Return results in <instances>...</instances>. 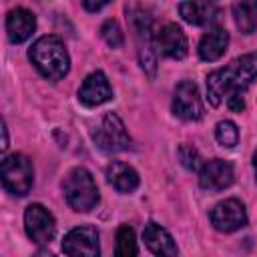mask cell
I'll return each mask as SVG.
<instances>
[{
    "instance_id": "ac0fdd59",
    "label": "cell",
    "mask_w": 257,
    "mask_h": 257,
    "mask_svg": "<svg viewBox=\"0 0 257 257\" xmlns=\"http://www.w3.org/2000/svg\"><path fill=\"white\" fill-rule=\"evenodd\" d=\"M233 18L243 34L257 30V0H237L233 6Z\"/></svg>"
},
{
    "instance_id": "cb8c5ba5",
    "label": "cell",
    "mask_w": 257,
    "mask_h": 257,
    "mask_svg": "<svg viewBox=\"0 0 257 257\" xmlns=\"http://www.w3.org/2000/svg\"><path fill=\"white\" fill-rule=\"evenodd\" d=\"M8 149V131H6V124L2 122V151Z\"/></svg>"
},
{
    "instance_id": "484cf974",
    "label": "cell",
    "mask_w": 257,
    "mask_h": 257,
    "mask_svg": "<svg viewBox=\"0 0 257 257\" xmlns=\"http://www.w3.org/2000/svg\"><path fill=\"white\" fill-rule=\"evenodd\" d=\"M205 2H215V0H205Z\"/></svg>"
},
{
    "instance_id": "e0dca14e",
    "label": "cell",
    "mask_w": 257,
    "mask_h": 257,
    "mask_svg": "<svg viewBox=\"0 0 257 257\" xmlns=\"http://www.w3.org/2000/svg\"><path fill=\"white\" fill-rule=\"evenodd\" d=\"M179 12L183 16L185 22L195 24V26H203L211 20H215V16L219 14V10L213 6V2H205V0H189L183 2L179 6Z\"/></svg>"
},
{
    "instance_id": "8992f818",
    "label": "cell",
    "mask_w": 257,
    "mask_h": 257,
    "mask_svg": "<svg viewBox=\"0 0 257 257\" xmlns=\"http://www.w3.org/2000/svg\"><path fill=\"white\" fill-rule=\"evenodd\" d=\"M24 229L36 245H44L52 241L56 233V221L46 207H42L40 203H32L24 211Z\"/></svg>"
},
{
    "instance_id": "5b68a950",
    "label": "cell",
    "mask_w": 257,
    "mask_h": 257,
    "mask_svg": "<svg viewBox=\"0 0 257 257\" xmlns=\"http://www.w3.org/2000/svg\"><path fill=\"white\" fill-rule=\"evenodd\" d=\"M92 139L96 147L104 153H120L131 149V137L124 128V122L114 112H106L102 116L100 124L92 133Z\"/></svg>"
},
{
    "instance_id": "7402d4cb",
    "label": "cell",
    "mask_w": 257,
    "mask_h": 257,
    "mask_svg": "<svg viewBox=\"0 0 257 257\" xmlns=\"http://www.w3.org/2000/svg\"><path fill=\"white\" fill-rule=\"evenodd\" d=\"M179 159H181V163H183L187 169H191V171H199V169L203 167V159H201V155H199V151H197L195 147L181 145V147H179Z\"/></svg>"
},
{
    "instance_id": "8fae6325",
    "label": "cell",
    "mask_w": 257,
    "mask_h": 257,
    "mask_svg": "<svg viewBox=\"0 0 257 257\" xmlns=\"http://www.w3.org/2000/svg\"><path fill=\"white\" fill-rule=\"evenodd\" d=\"M233 179H235L233 165L223 159L207 161L199 169V185L209 193H219V191L231 187Z\"/></svg>"
},
{
    "instance_id": "6da1fadb",
    "label": "cell",
    "mask_w": 257,
    "mask_h": 257,
    "mask_svg": "<svg viewBox=\"0 0 257 257\" xmlns=\"http://www.w3.org/2000/svg\"><path fill=\"white\" fill-rule=\"evenodd\" d=\"M255 80L257 52L243 54L207 76V98L213 106H221L225 102L231 110L241 112L245 108V90Z\"/></svg>"
},
{
    "instance_id": "d6986e66",
    "label": "cell",
    "mask_w": 257,
    "mask_h": 257,
    "mask_svg": "<svg viewBox=\"0 0 257 257\" xmlns=\"http://www.w3.org/2000/svg\"><path fill=\"white\" fill-rule=\"evenodd\" d=\"M137 239H135V231L128 225H120L116 231V255L118 257H128V255H137Z\"/></svg>"
},
{
    "instance_id": "52a82bcc",
    "label": "cell",
    "mask_w": 257,
    "mask_h": 257,
    "mask_svg": "<svg viewBox=\"0 0 257 257\" xmlns=\"http://www.w3.org/2000/svg\"><path fill=\"white\" fill-rule=\"evenodd\" d=\"M211 225L221 233H233L247 225V211L239 199H225L209 213Z\"/></svg>"
},
{
    "instance_id": "603a6c76",
    "label": "cell",
    "mask_w": 257,
    "mask_h": 257,
    "mask_svg": "<svg viewBox=\"0 0 257 257\" xmlns=\"http://www.w3.org/2000/svg\"><path fill=\"white\" fill-rule=\"evenodd\" d=\"M106 4H108V0H82V6H84L88 12H98V10H102Z\"/></svg>"
},
{
    "instance_id": "ba28073f",
    "label": "cell",
    "mask_w": 257,
    "mask_h": 257,
    "mask_svg": "<svg viewBox=\"0 0 257 257\" xmlns=\"http://www.w3.org/2000/svg\"><path fill=\"white\" fill-rule=\"evenodd\" d=\"M173 112L183 120H199L203 116V100L195 82L183 80L175 86Z\"/></svg>"
},
{
    "instance_id": "4fadbf2b",
    "label": "cell",
    "mask_w": 257,
    "mask_h": 257,
    "mask_svg": "<svg viewBox=\"0 0 257 257\" xmlns=\"http://www.w3.org/2000/svg\"><path fill=\"white\" fill-rule=\"evenodd\" d=\"M36 28V18L30 10L26 8H14L6 16V34L8 40L14 44H20L32 36Z\"/></svg>"
},
{
    "instance_id": "9c48e42d",
    "label": "cell",
    "mask_w": 257,
    "mask_h": 257,
    "mask_svg": "<svg viewBox=\"0 0 257 257\" xmlns=\"http://www.w3.org/2000/svg\"><path fill=\"white\" fill-rule=\"evenodd\" d=\"M62 251L72 257H96L100 253L98 233L90 225H80L70 229L62 239Z\"/></svg>"
},
{
    "instance_id": "7a4b0ae2",
    "label": "cell",
    "mask_w": 257,
    "mask_h": 257,
    "mask_svg": "<svg viewBox=\"0 0 257 257\" xmlns=\"http://www.w3.org/2000/svg\"><path fill=\"white\" fill-rule=\"evenodd\" d=\"M28 56L36 70L48 80H60L70 68V56L64 42L58 36H40L28 50Z\"/></svg>"
},
{
    "instance_id": "44dd1931",
    "label": "cell",
    "mask_w": 257,
    "mask_h": 257,
    "mask_svg": "<svg viewBox=\"0 0 257 257\" xmlns=\"http://www.w3.org/2000/svg\"><path fill=\"white\" fill-rule=\"evenodd\" d=\"M100 36L102 40L110 46V48H120L124 44V34L118 26L116 20H106L102 26H100Z\"/></svg>"
},
{
    "instance_id": "9a60e30c",
    "label": "cell",
    "mask_w": 257,
    "mask_h": 257,
    "mask_svg": "<svg viewBox=\"0 0 257 257\" xmlns=\"http://www.w3.org/2000/svg\"><path fill=\"white\" fill-rule=\"evenodd\" d=\"M106 181L118 191V193H133L137 187H139V173L126 165V163H120V161H114L106 167Z\"/></svg>"
},
{
    "instance_id": "3957f363",
    "label": "cell",
    "mask_w": 257,
    "mask_h": 257,
    "mask_svg": "<svg viewBox=\"0 0 257 257\" xmlns=\"http://www.w3.org/2000/svg\"><path fill=\"white\" fill-rule=\"evenodd\" d=\"M62 191L68 207L76 213H88L98 205V187L90 171L84 167H74L62 181Z\"/></svg>"
},
{
    "instance_id": "2e32d148",
    "label": "cell",
    "mask_w": 257,
    "mask_h": 257,
    "mask_svg": "<svg viewBox=\"0 0 257 257\" xmlns=\"http://www.w3.org/2000/svg\"><path fill=\"white\" fill-rule=\"evenodd\" d=\"M143 239L147 243V247L155 253V255H177L179 249L173 241V237L169 235L167 229H163L159 223H149L143 231Z\"/></svg>"
},
{
    "instance_id": "d4e9b609",
    "label": "cell",
    "mask_w": 257,
    "mask_h": 257,
    "mask_svg": "<svg viewBox=\"0 0 257 257\" xmlns=\"http://www.w3.org/2000/svg\"><path fill=\"white\" fill-rule=\"evenodd\" d=\"M253 171H255V179H257V151L253 153Z\"/></svg>"
},
{
    "instance_id": "7c38bea8",
    "label": "cell",
    "mask_w": 257,
    "mask_h": 257,
    "mask_svg": "<svg viewBox=\"0 0 257 257\" xmlns=\"http://www.w3.org/2000/svg\"><path fill=\"white\" fill-rule=\"evenodd\" d=\"M110 98H112V86L100 70L90 72L78 88V100L84 106H98L108 102Z\"/></svg>"
},
{
    "instance_id": "30bf717a",
    "label": "cell",
    "mask_w": 257,
    "mask_h": 257,
    "mask_svg": "<svg viewBox=\"0 0 257 257\" xmlns=\"http://www.w3.org/2000/svg\"><path fill=\"white\" fill-rule=\"evenodd\" d=\"M153 42H155L157 52H161L167 58H175V60L185 58L187 48H189L185 32L173 22H167L161 28H157L155 36H153Z\"/></svg>"
},
{
    "instance_id": "ffe728a7",
    "label": "cell",
    "mask_w": 257,
    "mask_h": 257,
    "mask_svg": "<svg viewBox=\"0 0 257 257\" xmlns=\"http://www.w3.org/2000/svg\"><path fill=\"white\" fill-rule=\"evenodd\" d=\"M215 137L219 141L221 147H227V149H233L239 141V128L233 120H221L215 128Z\"/></svg>"
},
{
    "instance_id": "5bb4252c",
    "label": "cell",
    "mask_w": 257,
    "mask_h": 257,
    "mask_svg": "<svg viewBox=\"0 0 257 257\" xmlns=\"http://www.w3.org/2000/svg\"><path fill=\"white\" fill-rule=\"evenodd\" d=\"M227 46H229V32H227L225 28L215 26V28H211V30L201 38L197 50H199V56H201L203 60L213 62V60H219V58L225 54Z\"/></svg>"
},
{
    "instance_id": "277c9868",
    "label": "cell",
    "mask_w": 257,
    "mask_h": 257,
    "mask_svg": "<svg viewBox=\"0 0 257 257\" xmlns=\"http://www.w3.org/2000/svg\"><path fill=\"white\" fill-rule=\"evenodd\" d=\"M0 177H2L4 189L10 195L24 197L32 189V183H34V169H32L30 159L20 153L6 157L0 167Z\"/></svg>"
}]
</instances>
